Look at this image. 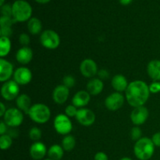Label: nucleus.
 <instances>
[{
	"mask_svg": "<svg viewBox=\"0 0 160 160\" xmlns=\"http://www.w3.org/2000/svg\"><path fill=\"white\" fill-rule=\"evenodd\" d=\"M125 92L128 104L134 108L144 106L148 101L151 93L149 86L140 80L130 83Z\"/></svg>",
	"mask_w": 160,
	"mask_h": 160,
	"instance_id": "obj_1",
	"label": "nucleus"
},
{
	"mask_svg": "<svg viewBox=\"0 0 160 160\" xmlns=\"http://www.w3.org/2000/svg\"><path fill=\"white\" fill-rule=\"evenodd\" d=\"M155 147L152 139L146 137L142 138L134 145V155L140 160H148L154 154Z\"/></svg>",
	"mask_w": 160,
	"mask_h": 160,
	"instance_id": "obj_2",
	"label": "nucleus"
},
{
	"mask_svg": "<svg viewBox=\"0 0 160 160\" xmlns=\"http://www.w3.org/2000/svg\"><path fill=\"white\" fill-rule=\"evenodd\" d=\"M12 18L16 22L28 21L32 15V7L25 0H16L12 5Z\"/></svg>",
	"mask_w": 160,
	"mask_h": 160,
	"instance_id": "obj_3",
	"label": "nucleus"
},
{
	"mask_svg": "<svg viewBox=\"0 0 160 160\" xmlns=\"http://www.w3.org/2000/svg\"><path fill=\"white\" fill-rule=\"evenodd\" d=\"M28 115L34 122L37 123H45L51 117L50 109L43 103H36L31 106Z\"/></svg>",
	"mask_w": 160,
	"mask_h": 160,
	"instance_id": "obj_4",
	"label": "nucleus"
},
{
	"mask_svg": "<svg viewBox=\"0 0 160 160\" xmlns=\"http://www.w3.org/2000/svg\"><path fill=\"white\" fill-rule=\"evenodd\" d=\"M3 121L9 128H15L20 126L23 121V114L18 108H10L3 116Z\"/></svg>",
	"mask_w": 160,
	"mask_h": 160,
	"instance_id": "obj_5",
	"label": "nucleus"
},
{
	"mask_svg": "<svg viewBox=\"0 0 160 160\" xmlns=\"http://www.w3.org/2000/svg\"><path fill=\"white\" fill-rule=\"evenodd\" d=\"M40 42L45 48L56 49L60 44V38L53 30H45L41 34Z\"/></svg>",
	"mask_w": 160,
	"mask_h": 160,
	"instance_id": "obj_6",
	"label": "nucleus"
},
{
	"mask_svg": "<svg viewBox=\"0 0 160 160\" xmlns=\"http://www.w3.org/2000/svg\"><path fill=\"white\" fill-rule=\"evenodd\" d=\"M53 126L56 132L62 135H68L73 129L72 122L66 114H59L53 121Z\"/></svg>",
	"mask_w": 160,
	"mask_h": 160,
	"instance_id": "obj_7",
	"label": "nucleus"
},
{
	"mask_svg": "<svg viewBox=\"0 0 160 160\" xmlns=\"http://www.w3.org/2000/svg\"><path fill=\"white\" fill-rule=\"evenodd\" d=\"M20 93L19 84L15 81H8L2 84L1 88L2 97L6 101L17 99Z\"/></svg>",
	"mask_w": 160,
	"mask_h": 160,
	"instance_id": "obj_8",
	"label": "nucleus"
},
{
	"mask_svg": "<svg viewBox=\"0 0 160 160\" xmlns=\"http://www.w3.org/2000/svg\"><path fill=\"white\" fill-rule=\"evenodd\" d=\"M124 103V96L120 92L110 94L105 100V106L109 110L117 111L120 109Z\"/></svg>",
	"mask_w": 160,
	"mask_h": 160,
	"instance_id": "obj_9",
	"label": "nucleus"
},
{
	"mask_svg": "<svg viewBox=\"0 0 160 160\" xmlns=\"http://www.w3.org/2000/svg\"><path fill=\"white\" fill-rule=\"evenodd\" d=\"M149 112L145 106H139L133 109L131 113V120L135 126H141L144 124L148 120Z\"/></svg>",
	"mask_w": 160,
	"mask_h": 160,
	"instance_id": "obj_10",
	"label": "nucleus"
},
{
	"mask_svg": "<svg viewBox=\"0 0 160 160\" xmlns=\"http://www.w3.org/2000/svg\"><path fill=\"white\" fill-rule=\"evenodd\" d=\"M76 119L82 126H92L95 121V114L91 109L87 108H81L78 109Z\"/></svg>",
	"mask_w": 160,
	"mask_h": 160,
	"instance_id": "obj_11",
	"label": "nucleus"
},
{
	"mask_svg": "<svg viewBox=\"0 0 160 160\" xmlns=\"http://www.w3.org/2000/svg\"><path fill=\"white\" fill-rule=\"evenodd\" d=\"M80 71L85 78H92L98 74V66L93 59H85L80 65Z\"/></svg>",
	"mask_w": 160,
	"mask_h": 160,
	"instance_id": "obj_12",
	"label": "nucleus"
},
{
	"mask_svg": "<svg viewBox=\"0 0 160 160\" xmlns=\"http://www.w3.org/2000/svg\"><path fill=\"white\" fill-rule=\"evenodd\" d=\"M32 80V73L27 67H20L17 69L13 73V81L19 85H26Z\"/></svg>",
	"mask_w": 160,
	"mask_h": 160,
	"instance_id": "obj_13",
	"label": "nucleus"
},
{
	"mask_svg": "<svg viewBox=\"0 0 160 160\" xmlns=\"http://www.w3.org/2000/svg\"><path fill=\"white\" fill-rule=\"evenodd\" d=\"M70 95V89L64 86L63 84L58 85L55 88L54 91L52 92V98L53 101L56 104H63L67 101Z\"/></svg>",
	"mask_w": 160,
	"mask_h": 160,
	"instance_id": "obj_14",
	"label": "nucleus"
},
{
	"mask_svg": "<svg viewBox=\"0 0 160 160\" xmlns=\"http://www.w3.org/2000/svg\"><path fill=\"white\" fill-rule=\"evenodd\" d=\"M13 73L12 64L6 59L1 58L0 59V81L5 83L9 81Z\"/></svg>",
	"mask_w": 160,
	"mask_h": 160,
	"instance_id": "obj_15",
	"label": "nucleus"
},
{
	"mask_svg": "<svg viewBox=\"0 0 160 160\" xmlns=\"http://www.w3.org/2000/svg\"><path fill=\"white\" fill-rule=\"evenodd\" d=\"M30 156L34 160H41L48 153L46 146L41 142H35L30 147Z\"/></svg>",
	"mask_w": 160,
	"mask_h": 160,
	"instance_id": "obj_16",
	"label": "nucleus"
},
{
	"mask_svg": "<svg viewBox=\"0 0 160 160\" xmlns=\"http://www.w3.org/2000/svg\"><path fill=\"white\" fill-rule=\"evenodd\" d=\"M91 100V95L87 91H79L73 97L72 104L77 108H84Z\"/></svg>",
	"mask_w": 160,
	"mask_h": 160,
	"instance_id": "obj_17",
	"label": "nucleus"
},
{
	"mask_svg": "<svg viewBox=\"0 0 160 160\" xmlns=\"http://www.w3.org/2000/svg\"><path fill=\"white\" fill-rule=\"evenodd\" d=\"M33 58V51L28 46H23L20 48L16 54V59L20 63L26 65L28 64Z\"/></svg>",
	"mask_w": 160,
	"mask_h": 160,
	"instance_id": "obj_18",
	"label": "nucleus"
},
{
	"mask_svg": "<svg viewBox=\"0 0 160 160\" xmlns=\"http://www.w3.org/2000/svg\"><path fill=\"white\" fill-rule=\"evenodd\" d=\"M87 92L91 95H98L102 92L104 84L99 78H92L87 84Z\"/></svg>",
	"mask_w": 160,
	"mask_h": 160,
	"instance_id": "obj_19",
	"label": "nucleus"
},
{
	"mask_svg": "<svg viewBox=\"0 0 160 160\" xmlns=\"http://www.w3.org/2000/svg\"><path fill=\"white\" fill-rule=\"evenodd\" d=\"M147 73L154 81H160V60L153 59L147 66Z\"/></svg>",
	"mask_w": 160,
	"mask_h": 160,
	"instance_id": "obj_20",
	"label": "nucleus"
},
{
	"mask_svg": "<svg viewBox=\"0 0 160 160\" xmlns=\"http://www.w3.org/2000/svg\"><path fill=\"white\" fill-rule=\"evenodd\" d=\"M112 88L117 91V92H126L128 88V80L122 74H117L112 78V81H111Z\"/></svg>",
	"mask_w": 160,
	"mask_h": 160,
	"instance_id": "obj_21",
	"label": "nucleus"
},
{
	"mask_svg": "<svg viewBox=\"0 0 160 160\" xmlns=\"http://www.w3.org/2000/svg\"><path fill=\"white\" fill-rule=\"evenodd\" d=\"M16 104H17V108L22 112L28 114L29 110L31 109V99L28 95L26 94H21L19 95L16 99Z\"/></svg>",
	"mask_w": 160,
	"mask_h": 160,
	"instance_id": "obj_22",
	"label": "nucleus"
},
{
	"mask_svg": "<svg viewBox=\"0 0 160 160\" xmlns=\"http://www.w3.org/2000/svg\"><path fill=\"white\" fill-rule=\"evenodd\" d=\"M28 29L31 34H39L42 30V23L37 17H31L28 23Z\"/></svg>",
	"mask_w": 160,
	"mask_h": 160,
	"instance_id": "obj_23",
	"label": "nucleus"
},
{
	"mask_svg": "<svg viewBox=\"0 0 160 160\" xmlns=\"http://www.w3.org/2000/svg\"><path fill=\"white\" fill-rule=\"evenodd\" d=\"M48 156L52 160H60L64 154V149L59 145H53L48 148Z\"/></svg>",
	"mask_w": 160,
	"mask_h": 160,
	"instance_id": "obj_24",
	"label": "nucleus"
},
{
	"mask_svg": "<svg viewBox=\"0 0 160 160\" xmlns=\"http://www.w3.org/2000/svg\"><path fill=\"white\" fill-rule=\"evenodd\" d=\"M11 42L9 38L1 37L0 38V56L5 57L9 53L11 50Z\"/></svg>",
	"mask_w": 160,
	"mask_h": 160,
	"instance_id": "obj_25",
	"label": "nucleus"
},
{
	"mask_svg": "<svg viewBox=\"0 0 160 160\" xmlns=\"http://www.w3.org/2000/svg\"><path fill=\"white\" fill-rule=\"evenodd\" d=\"M76 145V140L73 135H66L62 140V147L64 151L70 152L74 148Z\"/></svg>",
	"mask_w": 160,
	"mask_h": 160,
	"instance_id": "obj_26",
	"label": "nucleus"
},
{
	"mask_svg": "<svg viewBox=\"0 0 160 160\" xmlns=\"http://www.w3.org/2000/svg\"><path fill=\"white\" fill-rule=\"evenodd\" d=\"M12 144V138L8 134H3L0 137V148L2 150H7Z\"/></svg>",
	"mask_w": 160,
	"mask_h": 160,
	"instance_id": "obj_27",
	"label": "nucleus"
},
{
	"mask_svg": "<svg viewBox=\"0 0 160 160\" xmlns=\"http://www.w3.org/2000/svg\"><path fill=\"white\" fill-rule=\"evenodd\" d=\"M42 133L41 129H39L38 128H32L30 129L29 131V138L30 139H31L32 141L34 142H38V140H40L41 138H42Z\"/></svg>",
	"mask_w": 160,
	"mask_h": 160,
	"instance_id": "obj_28",
	"label": "nucleus"
},
{
	"mask_svg": "<svg viewBox=\"0 0 160 160\" xmlns=\"http://www.w3.org/2000/svg\"><path fill=\"white\" fill-rule=\"evenodd\" d=\"M15 22L16 21L13 20L12 17L1 16V18H0V26H1V28H12V24Z\"/></svg>",
	"mask_w": 160,
	"mask_h": 160,
	"instance_id": "obj_29",
	"label": "nucleus"
},
{
	"mask_svg": "<svg viewBox=\"0 0 160 160\" xmlns=\"http://www.w3.org/2000/svg\"><path fill=\"white\" fill-rule=\"evenodd\" d=\"M75 84H76V80L71 75H67L62 79V84L67 88H68L69 89L73 88Z\"/></svg>",
	"mask_w": 160,
	"mask_h": 160,
	"instance_id": "obj_30",
	"label": "nucleus"
},
{
	"mask_svg": "<svg viewBox=\"0 0 160 160\" xmlns=\"http://www.w3.org/2000/svg\"><path fill=\"white\" fill-rule=\"evenodd\" d=\"M142 132L141 128H139L138 126H135L131 129V138L133 139L134 141H138L139 139L142 138Z\"/></svg>",
	"mask_w": 160,
	"mask_h": 160,
	"instance_id": "obj_31",
	"label": "nucleus"
},
{
	"mask_svg": "<svg viewBox=\"0 0 160 160\" xmlns=\"http://www.w3.org/2000/svg\"><path fill=\"white\" fill-rule=\"evenodd\" d=\"M1 13L3 17H12V8L9 4H4L1 6Z\"/></svg>",
	"mask_w": 160,
	"mask_h": 160,
	"instance_id": "obj_32",
	"label": "nucleus"
},
{
	"mask_svg": "<svg viewBox=\"0 0 160 160\" xmlns=\"http://www.w3.org/2000/svg\"><path fill=\"white\" fill-rule=\"evenodd\" d=\"M78 108L75 106L72 105H69L66 107L65 109V114L69 117H76L77 113H78Z\"/></svg>",
	"mask_w": 160,
	"mask_h": 160,
	"instance_id": "obj_33",
	"label": "nucleus"
},
{
	"mask_svg": "<svg viewBox=\"0 0 160 160\" xmlns=\"http://www.w3.org/2000/svg\"><path fill=\"white\" fill-rule=\"evenodd\" d=\"M19 42L23 46H28L30 44V42H31L30 36L28 34H25V33H23V34L19 36Z\"/></svg>",
	"mask_w": 160,
	"mask_h": 160,
	"instance_id": "obj_34",
	"label": "nucleus"
},
{
	"mask_svg": "<svg viewBox=\"0 0 160 160\" xmlns=\"http://www.w3.org/2000/svg\"><path fill=\"white\" fill-rule=\"evenodd\" d=\"M150 92L152 94H156L160 92V82L159 81H153L149 85Z\"/></svg>",
	"mask_w": 160,
	"mask_h": 160,
	"instance_id": "obj_35",
	"label": "nucleus"
},
{
	"mask_svg": "<svg viewBox=\"0 0 160 160\" xmlns=\"http://www.w3.org/2000/svg\"><path fill=\"white\" fill-rule=\"evenodd\" d=\"M12 34V28H1V29H0V35H1V37L9 38Z\"/></svg>",
	"mask_w": 160,
	"mask_h": 160,
	"instance_id": "obj_36",
	"label": "nucleus"
},
{
	"mask_svg": "<svg viewBox=\"0 0 160 160\" xmlns=\"http://www.w3.org/2000/svg\"><path fill=\"white\" fill-rule=\"evenodd\" d=\"M98 76L99 78V79L101 80H105L109 78V73L108 70H105V69H102L99 71L98 72Z\"/></svg>",
	"mask_w": 160,
	"mask_h": 160,
	"instance_id": "obj_37",
	"label": "nucleus"
},
{
	"mask_svg": "<svg viewBox=\"0 0 160 160\" xmlns=\"http://www.w3.org/2000/svg\"><path fill=\"white\" fill-rule=\"evenodd\" d=\"M152 141L155 146L160 147V132H157L153 134L152 138Z\"/></svg>",
	"mask_w": 160,
	"mask_h": 160,
	"instance_id": "obj_38",
	"label": "nucleus"
},
{
	"mask_svg": "<svg viewBox=\"0 0 160 160\" xmlns=\"http://www.w3.org/2000/svg\"><path fill=\"white\" fill-rule=\"evenodd\" d=\"M94 159H95V160H108V156L103 152H98L95 154Z\"/></svg>",
	"mask_w": 160,
	"mask_h": 160,
	"instance_id": "obj_39",
	"label": "nucleus"
},
{
	"mask_svg": "<svg viewBox=\"0 0 160 160\" xmlns=\"http://www.w3.org/2000/svg\"><path fill=\"white\" fill-rule=\"evenodd\" d=\"M7 125L6 124L3 120H2L0 122V134L1 135H3V134H6V133L8 132V128H7Z\"/></svg>",
	"mask_w": 160,
	"mask_h": 160,
	"instance_id": "obj_40",
	"label": "nucleus"
},
{
	"mask_svg": "<svg viewBox=\"0 0 160 160\" xmlns=\"http://www.w3.org/2000/svg\"><path fill=\"white\" fill-rule=\"evenodd\" d=\"M6 110H7V109H6L4 103L3 102L0 103V117H3V116H4L5 113H6Z\"/></svg>",
	"mask_w": 160,
	"mask_h": 160,
	"instance_id": "obj_41",
	"label": "nucleus"
},
{
	"mask_svg": "<svg viewBox=\"0 0 160 160\" xmlns=\"http://www.w3.org/2000/svg\"><path fill=\"white\" fill-rule=\"evenodd\" d=\"M132 1L133 0H119L120 4L123 5V6H128L132 2Z\"/></svg>",
	"mask_w": 160,
	"mask_h": 160,
	"instance_id": "obj_42",
	"label": "nucleus"
},
{
	"mask_svg": "<svg viewBox=\"0 0 160 160\" xmlns=\"http://www.w3.org/2000/svg\"><path fill=\"white\" fill-rule=\"evenodd\" d=\"M36 2L39 3V4H47V3L49 2L51 0H34Z\"/></svg>",
	"mask_w": 160,
	"mask_h": 160,
	"instance_id": "obj_43",
	"label": "nucleus"
},
{
	"mask_svg": "<svg viewBox=\"0 0 160 160\" xmlns=\"http://www.w3.org/2000/svg\"><path fill=\"white\" fill-rule=\"evenodd\" d=\"M5 4V0H0V6H2Z\"/></svg>",
	"mask_w": 160,
	"mask_h": 160,
	"instance_id": "obj_44",
	"label": "nucleus"
},
{
	"mask_svg": "<svg viewBox=\"0 0 160 160\" xmlns=\"http://www.w3.org/2000/svg\"><path fill=\"white\" fill-rule=\"evenodd\" d=\"M120 160H132L131 159V158H128V157H123V158H122Z\"/></svg>",
	"mask_w": 160,
	"mask_h": 160,
	"instance_id": "obj_45",
	"label": "nucleus"
},
{
	"mask_svg": "<svg viewBox=\"0 0 160 160\" xmlns=\"http://www.w3.org/2000/svg\"><path fill=\"white\" fill-rule=\"evenodd\" d=\"M44 160H52V159H49V158H48V159H44Z\"/></svg>",
	"mask_w": 160,
	"mask_h": 160,
	"instance_id": "obj_46",
	"label": "nucleus"
}]
</instances>
